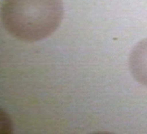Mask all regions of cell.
<instances>
[{"mask_svg": "<svg viewBox=\"0 0 147 134\" xmlns=\"http://www.w3.org/2000/svg\"><path fill=\"white\" fill-rule=\"evenodd\" d=\"M63 0H3L4 29L16 39L33 43L50 37L61 24Z\"/></svg>", "mask_w": 147, "mask_h": 134, "instance_id": "obj_1", "label": "cell"}, {"mask_svg": "<svg viewBox=\"0 0 147 134\" xmlns=\"http://www.w3.org/2000/svg\"><path fill=\"white\" fill-rule=\"evenodd\" d=\"M129 69L133 78L147 87V37L138 42L131 48Z\"/></svg>", "mask_w": 147, "mask_h": 134, "instance_id": "obj_2", "label": "cell"}, {"mask_svg": "<svg viewBox=\"0 0 147 134\" xmlns=\"http://www.w3.org/2000/svg\"><path fill=\"white\" fill-rule=\"evenodd\" d=\"M1 121L3 122H1V133H12V123H11V119L9 118L8 115L5 113H1Z\"/></svg>", "mask_w": 147, "mask_h": 134, "instance_id": "obj_3", "label": "cell"}]
</instances>
